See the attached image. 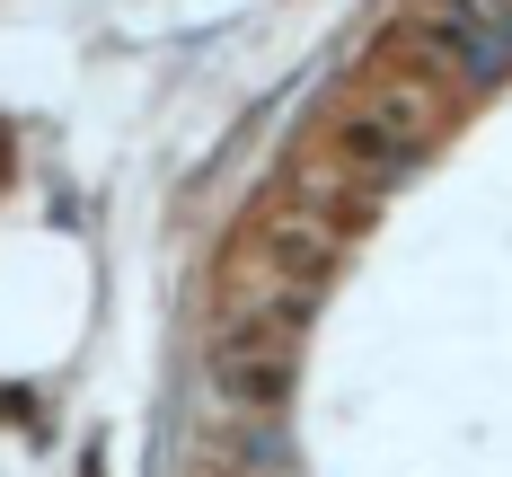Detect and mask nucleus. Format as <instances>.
<instances>
[{
	"label": "nucleus",
	"mask_w": 512,
	"mask_h": 477,
	"mask_svg": "<svg viewBox=\"0 0 512 477\" xmlns=\"http://www.w3.org/2000/svg\"><path fill=\"white\" fill-rule=\"evenodd\" d=\"M433 133H442V98H433V80H380V89H362L345 115H336V159L354 168L362 186H389V177H407L433 159Z\"/></svg>",
	"instance_id": "nucleus-1"
},
{
	"label": "nucleus",
	"mask_w": 512,
	"mask_h": 477,
	"mask_svg": "<svg viewBox=\"0 0 512 477\" xmlns=\"http://www.w3.org/2000/svg\"><path fill=\"white\" fill-rule=\"evenodd\" d=\"M212 380H221L230 407L274 416V407L292 398V336H283V327H230V336L212 345Z\"/></svg>",
	"instance_id": "nucleus-2"
},
{
	"label": "nucleus",
	"mask_w": 512,
	"mask_h": 477,
	"mask_svg": "<svg viewBox=\"0 0 512 477\" xmlns=\"http://www.w3.org/2000/svg\"><path fill=\"white\" fill-rule=\"evenodd\" d=\"M248 248L274 265L292 292H318V283L336 274V248H345V230H336V221H318L309 204H274L265 221H256V239H248Z\"/></svg>",
	"instance_id": "nucleus-3"
}]
</instances>
